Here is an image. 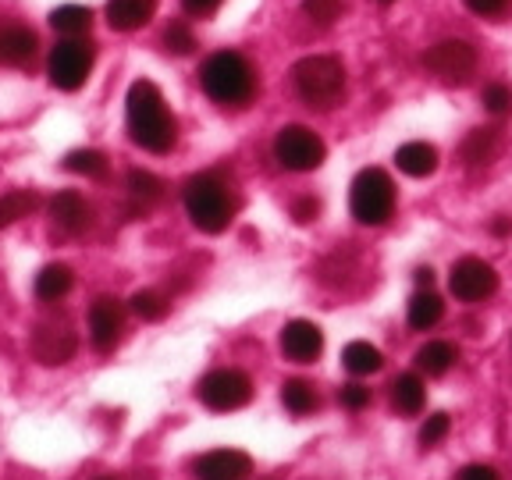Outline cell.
I'll use <instances>...</instances> for the list:
<instances>
[{"label": "cell", "mask_w": 512, "mask_h": 480, "mask_svg": "<svg viewBox=\"0 0 512 480\" xmlns=\"http://www.w3.org/2000/svg\"><path fill=\"white\" fill-rule=\"evenodd\" d=\"M164 189L168 185L160 182L153 171H143V168H132L128 171V196H132V203L136 207H153V203H160L164 200Z\"/></svg>", "instance_id": "484cf974"}, {"label": "cell", "mask_w": 512, "mask_h": 480, "mask_svg": "<svg viewBox=\"0 0 512 480\" xmlns=\"http://www.w3.org/2000/svg\"><path fill=\"white\" fill-rule=\"evenodd\" d=\"M349 210L360 224L381 228L395 214V182L384 168H363L352 178L349 189Z\"/></svg>", "instance_id": "5b68a950"}, {"label": "cell", "mask_w": 512, "mask_h": 480, "mask_svg": "<svg viewBox=\"0 0 512 480\" xmlns=\"http://www.w3.org/2000/svg\"><path fill=\"white\" fill-rule=\"evenodd\" d=\"M480 104H484L488 114L502 118V114L512 111V89L505 86V82H491V86H484V93H480Z\"/></svg>", "instance_id": "1f68e13d"}, {"label": "cell", "mask_w": 512, "mask_h": 480, "mask_svg": "<svg viewBox=\"0 0 512 480\" xmlns=\"http://www.w3.org/2000/svg\"><path fill=\"white\" fill-rule=\"evenodd\" d=\"M395 164H399L402 175L409 178H427L438 171V146L424 143V139H413V143H402L395 150Z\"/></svg>", "instance_id": "ac0fdd59"}, {"label": "cell", "mask_w": 512, "mask_h": 480, "mask_svg": "<svg viewBox=\"0 0 512 480\" xmlns=\"http://www.w3.org/2000/svg\"><path fill=\"white\" fill-rule=\"evenodd\" d=\"M182 203L189 221L207 235H221L232 224V217L239 214V200H235L232 185L224 182V175H217V171L192 175L182 189Z\"/></svg>", "instance_id": "7a4b0ae2"}, {"label": "cell", "mask_w": 512, "mask_h": 480, "mask_svg": "<svg viewBox=\"0 0 512 480\" xmlns=\"http://www.w3.org/2000/svg\"><path fill=\"white\" fill-rule=\"evenodd\" d=\"M463 4L480 18H502L509 11V0H463Z\"/></svg>", "instance_id": "d590c367"}, {"label": "cell", "mask_w": 512, "mask_h": 480, "mask_svg": "<svg viewBox=\"0 0 512 480\" xmlns=\"http://www.w3.org/2000/svg\"><path fill=\"white\" fill-rule=\"evenodd\" d=\"M40 50V36L22 22L0 25V64H11V68H25L32 64Z\"/></svg>", "instance_id": "2e32d148"}, {"label": "cell", "mask_w": 512, "mask_h": 480, "mask_svg": "<svg viewBox=\"0 0 512 480\" xmlns=\"http://www.w3.org/2000/svg\"><path fill=\"white\" fill-rule=\"evenodd\" d=\"M203 93L221 107H246L256 96V72L242 50H217L200 68Z\"/></svg>", "instance_id": "3957f363"}, {"label": "cell", "mask_w": 512, "mask_h": 480, "mask_svg": "<svg viewBox=\"0 0 512 480\" xmlns=\"http://www.w3.org/2000/svg\"><path fill=\"white\" fill-rule=\"evenodd\" d=\"M338 402H342L345 409H352V413H360V409H367L370 402H374V392H370L367 384H342L338 388Z\"/></svg>", "instance_id": "e575fe53"}, {"label": "cell", "mask_w": 512, "mask_h": 480, "mask_svg": "<svg viewBox=\"0 0 512 480\" xmlns=\"http://www.w3.org/2000/svg\"><path fill=\"white\" fill-rule=\"evenodd\" d=\"M448 288L459 303H484L498 292V271L480 256H463L448 271Z\"/></svg>", "instance_id": "9c48e42d"}, {"label": "cell", "mask_w": 512, "mask_h": 480, "mask_svg": "<svg viewBox=\"0 0 512 480\" xmlns=\"http://www.w3.org/2000/svg\"><path fill=\"white\" fill-rule=\"evenodd\" d=\"M100 480H111V477H100Z\"/></svg>", "instance_id": "b9f144b4"}, {"label": "cell", "mask_w": 512, "mask_h": 480, "mask_svg": "<svg viewBox=\"0 0 512 480\" xmlns=\"http://www.w3.org/2000/svg\"><path fill=\"white\" fill-rule=\"evenodd\" d=\"M125 121L128 136L146 153H168L178 143V121L168 111V100L157 82L136 79L125 93Z\"/></svg>", "instance_id": "6da1fadb"}, {"label": "cell", "mask_w": 512, "mask_h": 480, "mask_svg": "<svg viewBox=\"0 0 512 480\" xmlns=\"http://www.w3.org/2000/svg\"><path fill=\"white\" fill-rule=\"evenodd\" d=\"M392 406L402 416H420L427 406V384L420 374H399L392 381Z\"/></svg>", "instance_id": "d6986e66"}, {"label": "cell", "mask_w": 512, "mask_h": 480, "mask_svg": "<svg viewBox=\"0 0 512 480\" xmlns=\"http://www.w3.org/2000/svg\"><path fill=\"white\" fill-rule=\"evenodd\" d=\"M50 25L61 36H86L89 25H93V11L82 8V4H64V8L50 11Z\"/></svg>", "instance_id": "83f0119b"}, {"label": "cell", "mask_w": 512, "mask_h": 480, "mask_svg": "<svg viewBox=\"0 0 512 480\" xmlns=\"http://www.w3.org/2000/svg\"><path fill=\"white\" fill-rule=\"evenodd\" d=\"M281 352L292 363H313L324 352V331L313 320H288L281 328Z\"/></svg>", "instance_id": "5bb4252c"}, {"label": "cell", "mask_w": 512, "mask_h": 480, "mask_svg": "<svg viewBox=\"0 0 512 480\" xmlns=\"http://www.w3.org/2000/svg\"><path fill=\"white\" fill-rule=\"evenodd\" d=\"M281 406L288 409L292 416H310L320 409V395L317 388H313L310 381H303V377H292V381L281 384Z\"/></svg>", "instance_id": "d4e9b609"}, {"label": "cell", "mask_w": 512, "mask_h": 480, "mask_svg": "<svg viewBox=\"0 0 512 480\" xmlns=\"http://www.w3.org/2000/svg\"><path fill=\"white\" fill-rule=\"evenodd\" d=\"M441 317H445V303H441L438 292H431V285L420 288V292L409 299L406 320L413 331H431L434 324H441Z\"/></svg>", "instance_id": "7402d4cb"}, {"label": "cell", "mask_w": 512, "mask_h": 480, "mask_svg": "<svg viewBox=\"0 0 512 480\" xmlns=\"http://www.w3.org/2000/svg\"><path fill=\"white\" fill-rule=\"evenodd\" d=\"M317 214H320V203L313 200V196H303V200H296V203H292V217H296L299 224H310V221H317Z\"/></svg>", "instance_id": "8d00e7d4"}, {"label": "cell", "mask_w": 512, "mask_h": 480, "mask_svg": "<svg viewBox=\"0 0 512 480\" xmlns=\"http://www.w3.org/2000/svg\"><path fill=\"white\" fill-rule=\"evenodd\" d=\"M64 171L82 178H107V157L100 150H72L64 157Z\"/></svg>", "instance_id": "f546056e"}, {"label": "cell", "mask_w": 512, "mask_h": 480, "mask_svg": "<svg viewBox=\"0 0 512 480\" xmlns=\"http://www.w3.org/2000/svg\"><path fill=\"white\" fill-rule=\"evenodd\" d=\"M164 47H168L171 54H178V57L192 54V47H196V36H192L189 22H171L168 29H164Z\"/></svg>", "instance_id": "d6a6232c"}, {"label": "cell", "mask_w": 512, "mask_h": 480, "mask_svg": "<svg viewBox=\"0 0 512 480\" xmlns=\"http://www.w3.org/2000/svg\"><path fill=\"white\" fill-rule=\"evenodd\" d=\"M125 328V306L114 296H100L89 306V342L96 352H111Z\"/></svg>", "instance_id": "7c38bea8"}, {"label": "cell", "mask_w": 512, "mask_h": 480, "mask_svg": "<svg viewBox=\"0 0 512 480\" xmlns=\"http://www.w3.org/2000/svg\"><path fill=\"white\" fill-rule=\"evenodd\" d=\"M29 349L43 367H61V363L72 360L75 349H79V335H75V328L64 324V320H43V324H36V331H32Z\"/></svg>", "instance_id": "8fae6325"}, {"label": "cell", "mask_w": 512, "mask_h": 480, "mask_svg": "<svg viewBox=\"0 0 512 480\" xmlns=\"http://www.w3.org/2000/svg\"><path fill=\"white\" fill-rule=\"evenodd\" d=\"M128 306H132V313L143 320H164L171 313V299L160 292V288H139L136 296L128 299Z\"/></svg>", "instance_id": "f1b7e54d"}, {"label": "cell", "mask_w": 512, "mask_h": 480, "mask_svg": "<svg viewBox=\"0 0 512 480\" xmlns=\"http://www.w3.org/2000/svg\"><path fill=\"white\" fill-rule=\"evenodd\" d=\"M75 285V274L68 264H47L40 274H36V299H43V303H61L68 292H72Z\"/></svg>", "instance_id": "603a6c76"}, {"label": "cell", "mask_w": 512, "mask_h": 480, "mask_svg": "<svg viewBox=\"0 0 512 480\" xmlns=\"http://www.w3.org/2000/svg\"><path fill=\"white\" fill-rule=\"evenodd\" d=\"M456 360H459V349L452 342H445V338H434V342L416 349V370L427 377H445L448 370L456 367Z\"/></svg>", "instance_id": "ffe728a7"}, {"label": "cell", "mask_w": 512, "mask_h": 480, "mask_svg": "<svg viewBox=\"0 0 512 480\" xmlns=\"http://www.w3.org/2000/svg\"><path fill=\"white\" fill-rule=\"evenodd\" d=\"M160 0H107V25L114 32H136L157 15Z\"/></svg>", "instance_id": "e0dca14e"}, {"label": "cell", "mask_w": 512, "mask_h": 480, "mask_svg": "<svg viewBox=\"0 0 512 480\" xmlns=\"http://www.w3.org/2000/svg\"><path fill=\"white\" fill-rule=\"evenodd\" d=\"M377 4H395V0H377Z\"/></svg>", "instance_id": "60d3db41"}, {"label": "cell", "mask_w": 512, "mask_h": 480, "mask_svg": "<svg viewBox=\"0 0 512 480\" xmlns=\"http://www.w3.org/2000/svg\"><path fill=\"white\" fill-rule=\"evenodd\" d=\"M274 160H278L285 171H296V175H306V171H317L324 160H328V146L324 139L306 125H285L278 128L274 136Z\"/></svg>", "instance_id": "52a82bcc"}, {"label": "cell", "mask_w": 512, "mask_h": 480, "mask_svg": "<svg viewBox=\"0 0 512 480\" xmlns=\"http://www.w3.org/2000/svg\"><path fill=\"white\" fill-rule=\"evenodd\" d=\"M196 480H249L253 477V459L239 448H214L196 459Z\"/></svg>", "instance_id": "4fadbf2b"}, {"label": "cell", "mask_w": 512, "mask_h": 480, "mask_svg": "<svg viewBox=\"0 0 512 480\" xmlns=\"http://www.w3.org/2000/svg\"><path fill=\"white\" fill-rule=\"evenodd\" d=\"M96 64V47L82 36H64L47 57V79L61 93H75L86 86L89 72Z\"/></svg>", "instance_id": "8992f818"}, {"label": "cell", "mask_w": 512, "mask_h": 480, "mask_svg": "<svg viewBox=\"0 0 512 480\" xmlns=\"http://www.w3.org/2000/svg\"><path fill=\"white\" fill-rule=\"evenodd\" d=\"M292 86L313 111H331L345 96V64L331 54H310L292 64Z\"/></svg>", "instance_id": "277c9868"}, {"label": "cell", "mask_w": 512, "mask_h": 480, "mask_svg": "<svg viewBox=\"0 0 512 480\" xmlns=\"http://www.w3.org/2000/svg\"><path fill=\"white\" fill-rule=\"evenodd\" d=\"M502 150V128L488 125V128H473L463 143V160L470 168H480V164H491Z\"/></svg>", "instance_id": "44dd1931"}, {"label": "cell", "mask_w": 512, "mask_h": 480, "mask_svg": "<svg viewBox=\"0 0 512 480\" xmlns=\"http://www.w3.org/2000/svg\"><path fill=\"white\" fill-rule=\"evenodd\" d=\"M40 207V196L32 189H11L0 196V228H11L18 224L22 217H29L32 210Z\"/></svg>", "instance_id": "4316f807"}, {"label": "cell", "mask_w": 512, "mask_h": 480, "mask_svg": "<svg viewBox=\"0 0 512 480\" xmlns=\"http://www.w3.org/2000/svg\"><path fill=\"white\" fill-rule=\"evenodd\" d=\"M196 395H200L203 406L214 409V413H235V409L253 402V381H249L246 370L217 367L196 384Z\"/></svg>", "instance_id": "ba28073f"}, {"label": "cell", "mask_w": 512, "mask_h": 480, "mask_svg": "<svg viewBox=\"0 0 512 480\" xmlns=\"http://www.w3.org/2000/svg\"><path fill=\"white\" fill-rule=\"evenodd\" d=\"M50 221H54L64 235H82L93 228V207H89L86 196H79L75 189H64L50 200Z\"/></svg>", "instance_id": "9a60e30c"}, {"label": "cell", "mask_w": 512, "mask_h": 480, "mask_svg": "<svg viewBox=\"0 0 512 480\" xmlns=\"http://www.w3.org/2000/svg\"><path fill=\"white\" fill-rule=\"evenodd\" d=\"M224 0H182V8L189 11V15H196V18H210L217 8H221Z\"/></svg>", "instance_id": "f35d334b"}, {"label": "cell", "mask_w": 512, "mask_h": 480, "mask_svg": "<svg viewBox=\"0 0 512 480\" xmlns=\"http://www.w3.org/2000/svg\"><path fill=\"white\" fill-rule=\"evenodd\" d=\"M477 47L466 40H441L434 43L424 54V64L438 75L441 82H452V86H463L477 75Z\"/></svg>", "instance_id": "30bf717a"}, {"label": "cell", "mask_w": 512, "mask_h": 480, "mask_svg": "<svg viewBox=\"0 0 512 480\" xmlns=\"http://www.w3.org/2000/svg\"><path fill=\"white\" fill-rule=\"evenodd\" d=\"M303 15L313 25H335L345 15V0H303Z\"/></svg>", "instance_id": "4dcf8cb0"}, {"label": "cell", "mask_w": 512, "mask_h": 480, "mask_svg": "<svg viewBox=\"0 0 512 480\" xmlns=\"http://www.w3.org/2000/svg\"><path fill=\"white\" fill-rule=\"evenodd\" d=\"M342 367L349 370L352 377H370L384 367V352L370 342H349L342 349Z\"/></svg>", "instance_id": "cb8c5ba5"}, {"label": "cell", "mask_w": 512, "mask_h": 480, "mask_svg": "<svg viewBox=\"0 0 512 480\" xmlns=\"http://www.w3.org/2000/svg\"><path fill=\"white\" fill-rule=\"evenodd\" d=\"M448 431H452V420H448V413H431L424 420V427H420V445H424V448L441 445V441L448 438Z\"/></svg>", "instance_id": "836d02e7"}, {"label": "cell", "mask_w": 512, "mask_h": 480, "mask_svg": "<svg viewBox=\"0 0 512 480\" xmlns=\"http://www.w3.org/2000/svg\"><path fill=\"white\" fill-rule=\"evenodd\" d=\"M459 480H502V473H498L491 463H470V466H463Z\"/></svg>", "instance_id": "74e56055"}, {"label": "cell", "mask_w": 512, "mask_h": 480, "mask_svg": "<svg viewBox=\"0 0 512 480\" xmlns=\"http://www.w3.org/2000/svg\"><path fill=\"white\" fill-rule=\"evenodd\" d=\"M431 281H434V271H431V267H420V271H416V285H420V288L431 285Z\"/></svg>", "instance_id": "ab89813d"}]
</instances>
